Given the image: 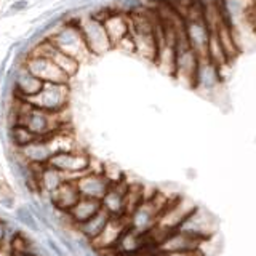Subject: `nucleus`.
Masks as SVG:
<instances>
[{"label": "nucleus", "mask_w": 256, "mask_h": 256, "mask_svg": "<svg viewBox=\"0 0 256 256\" xmlns=\"http://www.w3.org/2000/svg\"><path fill=\"white\" fill-rule=\"evenodd\" d=\"M26 69L44 84H68L69 80V77L50 58H45V56H30Z\"/></svg>", "instance_id": "obj_9"}, {"label": "nucleus", "mask_w": 256, "mask_h": 256, "mask_svg": "<svg viewBox=\"0 0 256 256\" xmlns=\"http://www.w3.org/2000/svg\"><path fill=\"white\" fill-rule=\"evenodd\" d=\"M80 198L78 189L76 186L74 180H68L66 182L56 189L52 196H48L52 208H54L56 213H69L70 208L74 206Z\"/></svg>", "instance_id": "obj_13"}, {"label": "nucleus", "mask_w": 256, "mask_h": 256, "mask_svg": "<svg viewBox=\"0 0 256 256\" xmlns=\"http://www.w3.org/2000/svg\"><path fill=\"white\" fill-rule=\"evenodd\" d=\"M170 200L172 197H166L160 192L154 196H146V198L126 216L128 228H132L136 232H141V234H149L157 226L160 214H162L164 208Z\"/></svg>", "instance_id": "obj_1"}, {"label": "nucleus", "mask_w": 256, "mask_h": 256, "mask_svg": "<svg viewBox=\"0 0 256 256\" xmlns=\"http://www.w3.org/2000/svg\"><path fill=\"white\" fill-rule=\"evenodd\" d=\"M92 164H93V157L88 152H85L82 148H78L74 150L54 154L48 165L60 170L69 180H77L80 174L92 170Z\"/></svg>", "instance_id": "obj_3"}, {"label": "nucleus", "mask_w": 256, "mask_h": 256, "mask_svg": "<svg viewBox=\"0 0 256 256\" xmlns=\"http://www.w3.org/2000/svg\"><path fill=\"white\" fill-rule=\"evenodd\" d=\"M14 157L22 162V165L30 166V168H40L50 164V160L54 156V149L52 146L50 138L44 140H36L28 148L21 150H13Z\"/></svg>", "instance_id": "obj_5"}, {"label": "nucleus", "mask_w": 256, "mask_h": 256, "mask_svg": "<svg viewBox=\"0 0 256 256\" xmlns=\"http://www.w3.org/2000/svg\"><path fill=\"white\" fill-rule=\"evenodd\" d=\"M130 37L134 52L150 61L157 54V22H152L146 16H138L130 24Z\"/></svg>", "instance_id": "obj_2"}, {"label": "nucleus", "mask_w": 256, "mask_h": 256, "mask_svg": "<svg viewBox=\"0 0 256 256\" xmlns=\"http://www.w3.org/2000/svg\"><path fill=\"white\" fill-rule=\"evenodd\" d=\"M106 34L110 40V44H120L125 37L130 34V22L120 14H110L109 18L102 22Z\"/></svg>", "instance_id": "obj_19"}, {"label": "nucleus", "mask_w": 256, "mask_h": 256, "mask_svg": "<svg viewBox=\"0 0 256 256\" xmlns=\"http://www.w3.org/2000/svg\"><path fill=\"white\" fill-rule=\"evenodd\" d=\"M110 218H112V216L109 213L101 210L100 213H96L93 218H90L86 222L80 224V226L76 229V232H78L80 237H84L88 244H92L94 238L100 237V234L104 230V228L108 226V222L110 221Z\"/></svg>", "instance_id": "obj_18"}, {"label": "nucleus", "mask_w": 256, "mask_h": 256, "mask_svg": "<svg viewBox=\"0 0 256 256\" xmlns=\"http://www.w3.org/2000/svg\"><path fill=\"white\" fill-rule=\"evenodd\" d=\"M102 210L100 200H93V198H86V197H80L78 202L70 208V212L68 213L69 222L72 224V228L77 229L80 224L86 222L96 213H100Z\"/></svg>", "instance_id": "obj_15"}, {"label": "nucleus", "mask_w": 256, "mask_h": 256, "mask_svg": "<svg viewBox=\"0 0 256 256\" xmlns=\"http://www.w3.org/2000/svg\"><path fill=\"white\" fill-rule=\"evenodd\" d=\"M8 240H10V234H8V224H6V221H4L2 218H0V245L8 244Z\"/></svg>", "instance_id": "obj_23"}, {"label": "nucleus", "mask_w": 256, "mask_h": 256, "mask_svg": "<svg viewBox=\"0 0 256 256\" xmlns=\"http://www.w3.org/2000/svg\"><path fill=\"white\" fill-rule=\"evenodd\" d=\"M0 198H2V202L5 198L13 200V189L4 178H0Z\"/></svg>", "instance_id": "obj_22"}, {"label": "nucleus", "mask_w": 256, "mask_h": 256, "mask_svg": "<svg viewBox=\"0 0 256 256\" xmlns=\"http://www.w3.org/2000/svg\"><path fill=\"white\" fill-rule=\"evenodd\" d=\"M150 256H156V253H154V254H150Z\"/></svg>", "instance_id": "obj_26"}, {"label": "nucleus", "mask_w": 256, "mask_h": 256, "mask_svg": "<svg viewBox=\"0 0 256 256\" xmlns=\"http://www.w3.org/2000/svg\"><path fill=\"white\" fill-rule=\"evenodd\" d=\"M156 256H202V250L182 252V253H156Z\"/></svg>", "instance_id": "obj_24"}, {"label": "nucleus", "mask_w": 256, "mask_h": 256, "mask_svg": "<svg viewBox=\"0 0 256 256\" xmlns=\"http://www.w3.org/2000/svg\"><path fill=\"white\" fill-rule=\"evenodd\" d=\"M53 45L60 52L69 54L70 58H74L78 62L84 61L90 54V50H88L86 42L82 36V30L76 28L64 29L61 34L56 36V38L53 40Z\"/></svg>", "instance_id": "obj_6"}, {"label": "nucleus", "mask_w": 256, "mask_h": 256, "mask_svg": "<svg viewBox=\"0 0 256 256\" xmlns=\"http://www.w3.org/2000/svg\"><path fill=\"white\" fill-rule=\"evenodd\" d=\"M80 30H82V36L85 38L90 53L101 54L104 52H108L112 46L110 40L106 34V29H104V26H102V22L90 21V22H86L85 29H80Z\"/></svg>", "instance_id": "obj_14"}, {"label": "nucleus", "mask_w": 256, "mask_h": 256, "mask_svg": "<svg viewBox=\"0 0 256 256\" xmlns=\"http://www.w3.org/2000/svg\"><path fill=\"white\" fill-rule=\"evenodd\" d=\"M205 242L184 232L181 229L173 230L162 242L157 245L156 253H182V252H197L202 250Z\"/></svg>", "instance_id": "obj_11"}, {"label": "nucleus", "mask_w": 256, "mask_h": 256, "mask_svg": "<svg viewBox=\"0 0 256 256\" xmlns=\"http://www.w3.org/2000/svg\"><path fill=\"white\" fill-rule=\"evenodd\" d=\"M10 144L13 150H21L24 148H28L29 144H32L36 140H38L34 133H30L29 130L24 125H20V124H14L10 126Z\"/></svg>", "instance_id": "obj_20"}, {"label": "nucleus", "mask_w": 256, "mask_h": 256, "mask_svg": "<svg viewBox=\"0 0 256 256\" xmlns=\"http://www.w3.org/2000/svg\"><path fill=\"white\" fill-rule=\"evenodd\" d=\"M74 181H76L80 197L100 200V202L102 200V197L106 196L108 189L110 188V181L104 176V173L96 172V170H90L84 174H80Z\"/></svg>", "instance_id": "obj_8"}, {"label": "nucleus", "mask_w": 256, "mask_h": 256, "mask_svg": "<svg viewBox=\"0 0 256 256\" xmlns=\"http://www.w3.org/2000/svg\"><path fill=\"white\" fill-rule=\"evenodd\" d=\"M130 182L122 180L118 182L110 184L106 196L101 200V208L109 213L112 218H126V196Z\"/></svg>", "instance_id": "obj_10"}, {"label": "nucleus", "mask_w": 256, "mask_h": 256, "mask_svg": "<svg viewBox=\"0 0 256 256\" xmlns=\"http://www.w3.org/2000/svg\"><path fill=\"white\" fill-rule=\"evenodd\" d=\"M220 80H221L220 68L214 66V64L210 62L208 60H200L198 69H197V77H196V88L210 92L218 86Z\"/></svg>", "instance_id": "obj_16"}, {"label": "nucleus", "mask_w": 256, "mask_h": 256, "mask_svg": "<svg viewBox=\"0 0 256 256\" xmlns=\"http://www.w3.org/2000/svg\"><path fill=\"white\" fill-rule=\"evenodd\" d=\"M126 229H128L126 218H110V221L100 234V237L94 238L90 245L93 246V250L100 253H114L120 237L124 236V232Z\"/></svg>", "instance_id": "obj_12"}, {"label": "nucleus", "mask_w": 256, "mask_h": 256, "mask_svg": "<svg viewBox=\"0 0 256 256\" xmlns=\"http://www.w3.org/2000/svg\"><path fill=\"white\" fill-rule=\"evenodd\" d=\"M69 101L68 84H45L34 98L28 102L37 109H42L52 114H61L66 109Z\"/></svg>", "instance_id": "obj_4"}, {"label": "nucleus", "mask_w": 256, "mask_h": 256, "mask_svg": "<svg viewBox=\"0 0 256 256\" xmlns=\"http://www.w3.org/2000/svg\"><path fill=\"white\" fill-rule=\"evenodd\" d=\"M44 82L42 80H38L36 76H32L30 72L24 68L18 78H16V84H14V88H16V94H18L20 100H24V101H29L32 100L34 96L42 90L44 88Z\"/></svg>", "instance_id": "obj_17"}, {"label": "nucleus", "mask_w": 256, "mask_h": 256, "mask_svg": "<svg viewBox=\"0 0 256 256\" xmlns=\"http://www.w3.org/2000/svg\"><path fill=\"white\" fill-rule=\"evenodd\" d=\"M12 256H36L34 253H26V254H12Z\"/></svg>", "instance_id": "obj_25"}, {"label": "nucleus", "mask_w": 256, "mask_h": 256, "mask_svg": "<svg viewBox=\"0 0 256 256\" xmlns=\"http://www.w3.org/2000/svg\"><path fill=\"white\" fill-rule=\"evenodd\" d=\"M180 229L200 238L202 242H206L208 238L213 237V232L216 229V221L213 220V214L210 212H206L200 206H196V210L188 216V220L184 221V224Z\"/></svg>", "instance_id": "obj_7"}, {"label": "nucleus", "mask_w": 256, "mask_h": 256, "mask_svg": "<svg viewBox=\"0 0 256 256\" xmlns=\"http://www.w3.org/2000/svg\"><path fill=\"white\" fill-rule=\"evenodd\" d=\"M8 248H10L12 254H26V253H34L32 252V242L22 232H14L10 236L8 240Z\"/></svg>", "instance_id": "obj_21"}]
</instances>
